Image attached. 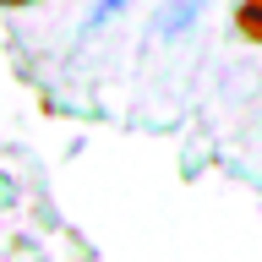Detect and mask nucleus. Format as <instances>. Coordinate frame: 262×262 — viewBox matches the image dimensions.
<instances>
[{"instance_id":"obj_1","label":"nucleus","mask_w":262,"mask_h":262,"mask_svg":"<svg viewBox=\"0 0 262 262\" xmlns=\"http://www.w3.org/2000/svg\"><path fill=\"white\" fill-rule=\"evenodd\" d=\"M235 28H241V38L262 44V0H241V11H235Z\"/></svg>"},{"instance_id":"obj_2","label":"nucleus","mask_w":262,"mask_h":262,"mask_svg":"<svg viewBox=\"0 0 262 262\" xmlns=\"http://www.w3.org/2000/svg\"><path fill=\"white\" fill-rule=\"evenodd\" d=\"M110 11H120V0H104V11H98V16H110Z\"/></svg>"},{"instance_id":"obj_3","label":"nucleus","mask_w":262,"mask_h":262,"mask_svg":"<svg viewBox=\"0 0 262 262\" xmlns=\"http://www.w3.org/2000/svg\"><path fill=\"white\" fill-rule=\"evenodd\" d=\"M0 6H28V0H0Z\"/></svg>"}]
</instances>
